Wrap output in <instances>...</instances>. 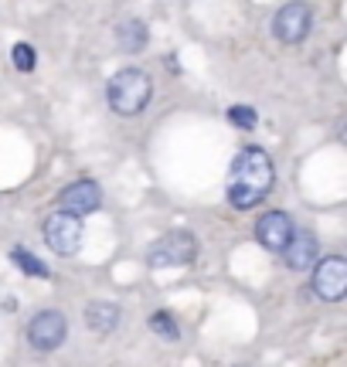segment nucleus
<instances>
[{
	"label": "nucleus",
	"mask_w": 347,
	"mask_h": 367,
	"mask_svg": "<svg viewBox=\"0 0 347 367\" xmlns=\"http://www.w3.org/2000/svg\"><path fill=\"white\" fill-rule=\"evenodd\" d=\"M85 327H89L92 334H99V337L112 334V330L119 327V306L109 303V299L89 303V306H85Z\"/></svg>",
	"instance_id": "obj_11"
},
{
	"label": "nucleus",
	"mask_w": 347,
	"mask_h": 367,
	"mask_svg": "<svg viewBox=\"0 0 347 367\" xmlns=\"http://www.w3.org/2000/svg\"><path fill=\"white\" fill-rule=\"evenodd\" d=\"M228 119H232V126H239V130H256V123H259V116H256V109L252 105H232L228 109Z\"/></svg>",
	"instance_id": "obj_16"
},
{
	"label": "nucleus",
	"mask_w": 347,
	"mask_h": 367,
	"mask_svg": "<svg viewBox=\"0 0 347 367\" xmlns=\"http://www.w3.org/2000/svg\"><path fill=\"white\" fill-rule=\"evenodd\" d=\"M283 259L293 272H303V269H313V262L320 259V241L310 235V232H293V238L286 241L283 248Z\"/></svg>",
	"instance_id": "obj_10"
},
{
	"label": "nucleus",
	"mask_w": 347,
	"mask_h": 367,
	"mask_svg": "<svg viewBox=\"0 0 347 367\" xmlns=\"http://www.w3.org/2000/svg\"><path fill=\"white\" fill-rule=\"evenodd\" d=\"M65 334H68V323H65V313L58 310H41L27 323V340L38 350H58L65 343Z\"/></svg>",
	"instance_id": "obj_7"
},
{
	"label": "nucleus",
	"mask_w": 347,
	"mask_h": 367,
	"mask_svg": "<svg viewBox=\"0 0 347 367\" xmlns=\"http://www.w3.org/2000/svg\"><path fill=\"white\" fill-rule=\"evenodd\" d=\"M99 204H103V190H99V184L89 181V177L72 181L61 194H58V211H68V214H75V218L96 214Z\"/></svg>",
	"instance_id": "obj_8"
},
{
	"label": "nucleus",
	"mask_w": 347,
	"mask_h": 367,
	"mask_svg": "<svg viewBox=\"0 0 347 367\" xmlns=\"http://www.w3.org/2000/svg\"><path fill=\"white\" fill-rule=\"evenodd\" d=\"M276 184V167L263 147H245L232 163V177H228V204L232 208H256Z\"/></svg>",
	"instance_id": "obj_1"
},
{
	"label": "nucleus",
	"mask_w": 347,
	"mask_h": 367,
	"mask_svg": "<svg viewBox=\"0 0 347 367\" xmlns=\"http://www.w3.org/2000/svg\"><path fill=\"white\" fill-rule=\"evenodd\" d=\"M313 27V7L303 3V0H293L286 7H279V14L272 17V31L283 45H300Z\"/></svg>",
	"instance_id": "obj_6"
},
{
	"label": "nucleus",
	"mask_w": 347,
	"mask_h": 367,
	"mask_svg": "<svg viewBox=\"0 0 347 367\" xmlns=\"http://www.w3.org/2000/svg\"><path fill=\"white\" fill-rule=\"evenodd\" d=\"M10 262L17 265L24 276H34V279H52L48 265H41V259H34L27 248H14V252H10Z\"/></svg>",
	"instance_id": "obj_13"
},
{
	"label": "nucleus",
	"mask_w": 347,
	"mask_h": 367,
	"mask_svg": "<svg viewBox=\"0 0 347 367\" xmlns=\"http://www.w3.org/2000/svg\"><path fill=\"white\" fill-rule=\"evenodd\" d=\"M116 45H119V52L140 54L147 48V24L136 21V17H126L123 24L116 27Z\"/></svg>",
	"instance_id": "obj_12"
},
{
	"label": "nucleus",
	"mask_w": 347,
	"mask_h": 367,
	"mask_svg": "<svg viewBox=\"0 0 347 367\" xmlns=\"http://www.w3.org/2000/svg\"><path fill=\"white\" fill-rule=\"evenodd\" d=\"M10 61H14V68H17V72H34L38 54H34V48H31L27 41H17V45H14V52H10Z\"/></svg>",
	"instance_id": "obj_15"
},
{
	"label": "nucleus",
	"mask_w": 347,
	"mask_h": 367,
	"mask_svg": "<svg viewBox=\"0 0 347 367\" xmlns=\"http://www.w3.org/2000/svg\"><path fill=\"white\" fill-rule=\"evenodd\" d=\"M154 96V82L143 68H119L106 85L109 109L119 116H140Z\"/></svg>",
	"instance_id": "obj_2"
},
{
	"label": "nucleus",
	"mask_w": 347,
	"mask_h": 367,
	"mask_svg": "<svg viewBox=\"0 0 347 367\" xmlns=\"http://www.w3.org/2000/svg\"><path fill=\"white\" fill-rule=\"evenodd\" d=\"M150 330L163 337V340H177L181 337V327H177V320L167 313V310H157V313L150 316Z\"/></svg>",
	"instance_id": "obj_14"
},
{
	"label": "nucleus",
	"mask_w": 347,
	"mask_h": 367,
	"mask_svg": "<svg viewBox=\"0 0 347 367\" xmlns=\"http://www.w3.org/2000/svg\"><path fill=\"white\" fill-rule=\"evenodd\" d=\"M293 221H290V214L286 211H266L259 221H256V238H259V245L266 248V252H283L286 248V241L293 238Z\"/></svg>",
	"instance_id": "obj_9"
},
{
	"label": "nucleus",
	"mask_w": 347,
	"mask_h": 367,
	"mask_svg": "<svg viewBox=\"0 0 347 367\" xmlns=\"http://www.w3.org/2000/svg\"><path fill=\"white\" fill-rule=\"evenodd\" d=\"M194 259H198V238L191 232H170L147 252V262L154 269H177V265H191Z\"/></svg>",
	"instance_id": "obj_3"
},
{
	"label": "nucleus",
	"mask_w": 347,
	"mask_h": 367,
	"mask_svg": "<svg viewBox=\"0 0 347 367\" xmlns=\"http://www.w3.org/2000/svg\"><path fill=\"white\" fill-rule=\"evenodd\" d=\"M41 232H45L48 248L58 252V255H75L82 248V235H85V232H82V218L68 214V211H52V214L45 218Z\"/></svg>",
	"instance_id": "obj_4"
},
{
	"label": "nucleus",
	"mask_w": 347,
	"mask_h": 367,
	"mask_svg": "<svg viewBox=\"0 0 347 367\" xmlns=\"http://www.w3.org/2000/svg\"><path fill=\"white\" fill-rule=\"evenodd\" d=\"M313 292L323 303H341L347 296V259L344 255H327L313 262Z\"/></svg>",
	"instance_id": "obj_5"
}]
</instances>
